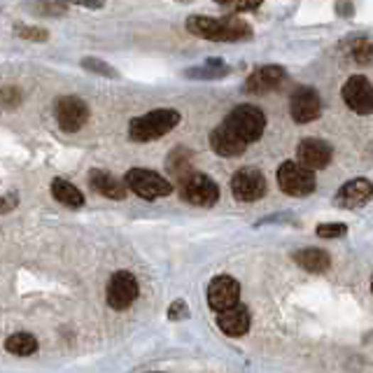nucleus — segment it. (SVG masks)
Wrapping results in <instances>:
<instances>
[{
	"instance_id": "ddd939ff",
	"label": "nucleus",
	"mask_w": 373,
	"mask_h": 373,
	"mask_svg": "<svg viewBox=\"0 0 373 373\" xmlns=\"http://www.w3.org/2000/svg\"><path fill=\"white\" fill-rule=\"evenodd\" d=\"M373 198V182L367 178H357L350 180L347 185H343L336 194V205L338 208L352 210V208H362Z\"/></svg>"
},
{
	"instance_id": "9b49d317",
	"label": "nucleus",
	"mask_w": 373,
	"mask_h": 373,
	"mask_svg": "<svg viewBox=\"0 0 373 373\" xmlns=\"http://www.w3.org/2000/svg\"><path fill=\"white\" fill-rule=\"evenodd\" d=\"M322 112V101L320 94L310 87H301L292 94V101H289V114L296 124H308L315 121Z\"/></svg>"
},
{
	"instance_id": "c85d7f7f",
	"label": "nucleus",
	"mask_w": 373,
	"mask_h": 373,
	"mask_svg": "<svg viewBox=\"0 0 373 373\" xmlns=\"http://www.w3.org/2000/svg\"><path fill=\"white\" fill-rule=\"evenodd\" d=\"M234 3H236L238 12H250V10H256V7L264 3V0H234Z\"/></svg>"
},
{
	"instance_id": "7ed1b4c3",
	"label": "nucleus",
	"mask_w": 373,
	"mask_h": 373,
	"mask_svg": "<svg viewBox=\"0 0 373 373\" xmlns=\"http://www.w3.org/2000/svg\"><path fill=\"white\" fill-rule=\"evenodd\" d=\"M224 124H227V126L234 131L243 143L250 145V143H256V140L264 136L266 117H264V112L254 105H238L227 114Z\"/></svg>"
},
{
	"instance_id": "f03ea898",
	"label": "nucleus",
	"mask_w": 373,
	"mask_h": 373,
	"mask_svg": "<svg viewBox=\"0 0 373 373\" xmlns=\"http://www.w3.org/2000/svg\"><path fill=\"white\" fill-rule=\"evenodd\" d=\"M178 124H180V112L161 107V110H152L131 121L129 136L131 140H136V143H152V140H159L166 134H171Z\"/></svg>"
},
{
	"instance_id": "412c9836",
	"label": "nucleus",
	"mask_w": 373,
	"mask_h": 373,
	"mask_svg": "<svg viewBox=\"0 0 373 373\" xmlns=\"http://www.w3.org/2000/svg\"><path fill=\"white\" fill-rule=\"evenodd\" d=\"M166 168L178 182H182L185 178H189L194 173L192 168V152L187 147H175L168 154V161H166Z\"/></svg>"
},
{
	"instance_id": "b1692460",
	"label": "nucleus",
	"mask_w": 373,
	"mask_h": 373,
	"mask_svg": "<svg viewBox=\"0 0 373 373\" xmlns=\"http://www.w3.org/2000/svg\"><path fill=\"white\" fill-rule=\"evenodd\" d=\"M14 36L26 40V43H45L49 38V33L40 26H21V23H16L14 26Z\"/></svg>"
},
{
	"instance_id": "a878e982",
	"label": "nucleus",
	"mask_w": 373,
	"mask_h": 373,
	"mask_svg": "<svg viewBox=\"0 0 373 373\" xmlns=\"http://www.w3.org/2000/svg\"><path fill=\"white\" fill-rule=\"evenodd\" d=\"M82 65H85V68L91 70V72L105 75V77H114V75H117V70L110 68V65H107L105 61H101V59H85L82 61Z\"/></svg>"
},
{
	"instance_id": "dca6fc26",
	"label": "nucleus",
	"mask_w": 373,
	"mask_h": 373,
	"mask_svg": "<svg viewBox=\"0 0 373 373\" xmlns=\"http://www.w3.org/2000/svg\"><path fill=\"white\" fill-rule=\"evenodd\" d=\"M210 147L212 152H217L220 156H227V159H231V156H240L245 152L247 143H243L234 131H231L227 124H220L217 129L210 134Z\"/></svg>"
},
{
	"instance_id": "2f4dec72",
	"label": "nucleus",
	"mask_w": 373,
	"mask_h": 373,
	"mask_svg": "<svg viewBox=\"0 0 373 373\" xmlns=\"http://www.w3.org/2000/svg\"><path fill=\"white\" fill-rule=\"evenodd\" d=\"M215 3H220V5H229V3H234V0H215Z\"/></svg>"
},
{
	"instance_id": "4be33fe9",
	"label": "nucleus",
	"mask_w": 373,
	"mask_h": 373,
	"mask_svg": "<svg viewBox=\"0 0 373 373\" xmlns=\"http://www.w3.org/2000/svg\"><path fill=\"white\" fill-rule=\"evenodd\" d=\"M343 52H345L347 59L355 61V63H360V65H369L373 61V43L369 38L357 36V38L345 40Z\"/></svg>"
},
{
	"instance_id": "1a4fd4ad",
	"label": "nucleus",
	"mask_w": 373,
	"mask_h": 373,
	"mask_svg": "<svg viewBox=\"0 0 373 373\" xmlns=\"http://www.w3.org/2000/svg\"><path fill=\"white\" fill-rule=\"evenodd\" d=\"M56 124L65 134H77L89 119V107L77 96H63L56 101Z\"/></svg>"
},
{
	"instance_id": "5701e85b",
	"label": "nucleus",
	"mask_w": 373,
	"mask_h": 373,
	"mask_svg": "<svg viewBox=\"0 0 373 373\" xmlns=\"http://www.w3.org/2000/svg\"><path fill=\"white\" fill-rule=\"evenodd\" d=\"M5 350L16 355V357H28V355H33L38 350V341H36V336L23 334L21 331V334H12L10 338H7Z\"/></svg>"
},
{
	"instance_id": "bb28decb",
	"label": "nucleus",
	"mask_w": 373,
	"mask_h": 373,
	"mask_svg": "<svg viewBox=\"0 0 373 373\" xmlns=\"http://www.w3.org/2000/svg\"><path fill=\"white\" fill-rule=\"evenodd\" d=\"M21 91L16 87H5L3 91H0V103H3L5 107H16L21 103Z\"/></svg>"
},
{
	"instance_id": "6e6552de",
	"label": "nucleus",
	"mask_w": 373,
	"mask_h": 373,
	"mask_svg": "<svg viewBox=\"0 0 373 373\" xmlns=\"http://www.w3.org/2000/svg\"><path fill=\"white\" fill-rule=\"evenodd\" d=\"M231 194L243 203H254L266 194V178L256 168H240L231 178Z\"/></svg>"
},
{
	"instance_id": "f8f14e48",
	"label": "nucleus",
	"mask_w": 373,
	"mask_h": 373,
	"mask_svg": "<svg viewBox=\"0 0 373 373\" xmlns=\"http://www.w3.org/2000/svg\"><path fill=\"white\" fill-rule=\"evenodd\" d=\"M296 156H298V163L310 171L327 168L331 161V145L320 138H306L301 140V145H298Z\"/></svg>"
},
{
	"instance_id": "473e14b6",
	"label": "nucleus",
	"mask_w": 373,
	"mask_h": 373,
	"mask_svg": "<svg viewBox=\"0 0 373 373\" xmlns=\"http://www.w3.org/2000/svg\"><path fill=\"white\" fill-rule=\"evenodd\" d=\"M371 292H373V280H371Z\"/></svg>"
},
{
	"instance_id": "cd10ccee",
	"label": "nucleus",
	"mask_w": 373,
	"mask_h": 373,
	"mask_svg": "<svg viewBox=\"0 0 373 373\" xmlns=\"http://www.w3.org/2000/svg\"><path fill=\"white\" fill-rule=\"evenodd\" d=\"M65 3L87 7V10H101V7L105 5V0H65Z\"/></svg>"
},
{
	"instance_id": "7c9ffc66",
	"label": "nucleus",
	"mask_w": 373,
	"mask_h": 373,
	"mask_svg": "<svg viewBox=\"0 0 373 373\" xmlns=\"http://www.w3.org/2000/svg\"><path fill=\"white\" fill-rule=\"evenodd\" d=\"M12 205H14V198H12V201H7V198H3V196H0V215L10 210Z\"/></svg>"
},
{
	"instance_id": "6ab92c4d",
	"label": "nucleus",
	"mask_w": 373,
	"mask_h": 373,
	"mask_svg": "<svg viewBox=\"0 0 373 373\" xmlns=\"http://www.w3.org/2000/svg\"><path fill=\"white\" fill-rule=\"evenodd\" d=\"M294 261L303 271H310V273H325L331 264L329 254L325 250H318V247H306V250L294 252Z\"/></svg>"
},
{
	"instance_id": "4468645a",
	"label": "nucleus",
	"mask_w": 373,
	"mask_h": 373,
	"mask_svg": "<svg viewBox=\"0 0 373 373\" xmlns=\"http://www.w3.org/2000/svg\"><path fill=\"white\" fill-rule=\"evenodd\" d=\"M238 296H240V285L231 276L215 278L208 287V303H210V308L217 310V313L236 306Z\"/></svg>"
},
{
	"instance_id": "423d86ee",
	"label": "nucleus",
	"mask_w": 373,
	"mask_h": 373,
	"mask_svg": "<svg viewBox=\"0 0 373 373\" xmlns=\"http://www.w3.org/2000/svg\"><path fill=\"white\" fill-rule=\"evenodd\" d=\"M278 185L289 196H308L315 192V173L298 161H285L278 168Z\"/></svg>"
},
{
	"instance_id": "393cba45",
	"label": "nucleus",
	"mask_w": 373,
	"mask_h": 373,
	"mask_svg": "<svg viewBox=\"0 0 373 373\" xmlns=\"http://www.w3.org/2000/svg\"><path fill=\"white\" fill-rule=\"evenodd\" d=\"M345 234H347V227L341 222L320 224L318 227V236H322V238H338V236H345Z\"/></svg>"
},
{
	"instance_id": "0eeeda50",
	"label": "nucleus",
	"mask_w": 373,
	"mask_h": 373,
	"mask_svg": "<svg viewBox=\"0 0 373 373\" xmlns=\"http://www.w3.org/2000/svg\"><path fill=\"white\" fill-rule=\"evenodd\" d=\"M105 298L112 310H126L138 298V280L134 273H129V271L114 273L110 278V283H107Z\"/></svg>"
},
{
	"instance_id": "9d476101",
	"label": "nucleus",
	"mask_w": 373,
	"mask_h": 373,
	"mask_svg": "<svg viewBox=\"0 0 373 373\" xmlns=\"http://www.w3.org/2000/svg\"><path fill=\"white\" fill-rule=\"evenodd\" d=\"M343 101L350 107L352 112L357 114H373V85L362 77V75H355L343 85Z\"/></svg>"
},
{
	"instance_id": "20e7f679",
	"label": "nucleus",
	"mask_w": 373,
	"mask_h": 373,
	"mask_svg": "<svg viewBox=\"0 0 373 373\" xmlns=\"http://www.w3.org/2000/svg\"><path fill=\"white\" fill-rule=\"evenodd\" d=\"M124 185H126L129 192L145 198V201H154V198L168 196L173 192L171 182L149 168H131L124 178Z\"/></svg>"
},
{
	"instance_id": "39448f33",
	"label": "nucleus",
	"mask_w": 373,
	"mask_h": 373,
	"mask_svg": "<svg viewBox=\"0 0 373 373\" xmlns=\"http://www.w3.org/2000/svg\"><path fill=\"white\" fill-rule=\"evenodd\" d=\"M180 194L187 203L201 205V208H210V205L220 201L217 182L205 175V173H196V171L180 182Z\"/></svg>"
},
{
	"instance_id": "f3484780",
	"label": "nucleus",
	"mask_w": 373,
	"mask_h": 373,
	"mask_svg": "<svg viewBox=\"0 0 373 373\" xmlns=\"http://www.w3.org/2000/svg\"><path fill=\"white\" fill-rule=\"evenodd\" d=\"M217 325L227 336H243L250 329V310L245 306H231V308L217 313Z\"/></svg>"
},
{
	"instance_id": "a211bd4d",
	"label": "nucleus",
	"mask_w": 373,
	"mask_h": 373,
	"mask_svg": "<svg viewBox=\"0 0 373 373\" xmlns=\"http://www.w3.org/2000/svg\"><path fill=\"white\" fill-rule=\"evenodd\" d=\"M89 185L96 194H101L105 198H112V201H121V198H126V185H124V180H117L107 171H91L89 173Z\"/></svg>"
},
{
	"instance_id": "2eb2a0df",
	"label": "nucleus",
	"mask_w": 373,
	"mask_h": 373,
	"mask_svg": "<svg viewBox=\"0 0 373 373\" xmlns=\"http://www.w3.org/2000/svg\"><path fill=\"white\" fill-rule=\"evenodd\" d=\"M285 82V70L280 65H264V68H256L250 77L245 80V91L247 94H269V91H276L283 87Z\"/></svg>"
},
{
	"instance_id": "f257e3e1",
	"label": "nucleus",
	"mask_w": 373,
	"mask_h": 373,
	"mask_svg": "<svg viewBox=\"0 0 373 373\" xmlns=\"http://www.w3.org/2000/svg\"><path fill=\"white\" fill-rule=\"evenodd\" d=\"M187 31L196 38L215 40V43H240V40L252 38V28L234 16L215 19V16L194 14L187 19Z\"/></svg>"
},
{
	"instance_id": "c756f323",
	"label": "nucleus",
	"mask_w": 373,
	"mask_h": 373,
	"mask_svg": "<svg viewBox=\"0 0 373 373\" xmlns=\"http://www.w3.org/2000/svg\"><path fill=\"white\" fill-rule=\"evenodd\" d=\"M185 310H187V306H185V303H182V301H178V303H173V306H171V313H168V315H171V320L185 318V315H187Z\"/></svg>"
},
{
	"instance_id": "aec40b11",
	"label": "nucleus",
	"mask_w": 373,
	"mask_h": 373,
	"mask_svg": "<svg viewBox=\"0 0 373 373\" xmlns=\"http://www.w3.org/2000/svg\"><path fill=\"white\" fill-rule=\"evenodd\" d=\"M52 196L59 203L68 205V208H82V205H85V194H82L72 182L61 180V178L52 180Z\"/></svg>"
}]
</instances>
